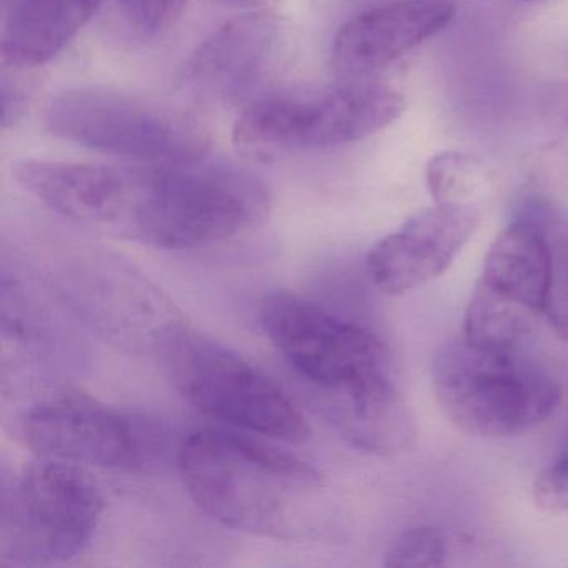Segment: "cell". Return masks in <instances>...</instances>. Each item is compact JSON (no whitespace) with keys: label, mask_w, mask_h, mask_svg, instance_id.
I'll return each mask as SVG.
<instances>
[{"label":"cell","mask_w":568,"mask_h":568,"mask_svg":"<svg viewBox=\"0 0 568 568\" xmlns=\"http://www.w3.org/2000/svg\"><path fill=\"white\" fill-rule=\"evenodd\" d=\"M44 119L49 131L65 141L151 164H194L211 148L197 119L114 89H65L49 101Z\"/></svg>","instance_id":"obj_5"},{"label":"cell","mask_w":568,"mask_h":568,"mask_svg":"<svg viewBox=\"0 0 568 568\" xmlns=\"http://www.w3.org/2000/svg\"><path fill=\"white\" fill-rule=\"evenodd\" d=\"M557 124L561 134V142H564L568 152V95L561 99L560 104H558Z\"/></svg>","instance_id":"obj_21"},{"label":"cell","mask_w":568,"mask_h":568,"mask_svg":"<svg viewBox=\"0 0 568 568\" xmlns=\"http://www.w3.org/2000/svg\"><path fill=\"white\" fill-rule=\"evenodd\" d=\"M338 434L365 454L392 457L417 438L414 414L392 378L322 402Z\"/></svg>","instance_id":"obj_15"},{"label":"cell","mask_w":568,"mask_h":568,"mask_svg":"<svg viewBox=\"0 0 568 568\" xmlns=\"http://www.w3.org/2000/svg\"><path fill=\"white\" fill-rule=\"evenodd\" d=\"M158 344L179 394L202 414L287 444L311 437L284 388L231 348L181 325L164 328Z\"/></svg>","instance_id":"obj_4"},{"label":"cell","mask_w":568,"mask_h":568,"mask_svg":"<svg viewBox=\"0 0 568 568\" xmlns=\"http://www.w3.org/2000/svg\"><path fill=\"white\" fill-rule=\"evenodd\" d=\"M448 541L438 528L412 527L402 531L384 555L385 567L434 568L447 564Z\"/></svg>","instance_id":"obj_18"},{"label":"cell","mask_w":568,"mask_h":568,"mask_svg":"<svg viewBox=\"0 0 568 568\" xmlns=\"http://www.w3.org/2000/svg\"><path fill=\"white\" fill-rule=\"evenodd\" d=\"M148 169L89 162L22 161L18 184L51 211L75 222L125 231Z\"/></svg>","instance_id":"obj_12"},{"label":"cell","mask_w":568,"mask_h":568,"mask_svg":"<svg viewBox=\"0 0 568 568\" xmlns=\"http://www.w3.org/2000/svg\"><path fill=\"white\" fill-rule=\"evenodd\" d=\"M478 221L474 204H435L417 212L368 252L372 284L394 297L424 287L454 264Z\"/></svg>","instance_id":"obj_11"},{"label":"cell","mask_w":568,"mask_h":568,"mask_svg":"<svg viewBox=\"0 0 568 568\" xmlns=\"http://www.w3.org/2000/svg\"><path fill=\"white\" fill-rule=\"evenodd\" d=\"M554 252L537 219L511 222L491 242L465 308L464 338L495 351L520 352L550 315Z\"/></svg>","instance_id":"obj_7"},{"label":"cell","mask_w":568,"mask_h":568,"mask_svg":"<svg viewBox=\"0 0 568 568\" xmlns=\"http://www.w3.org/2000/svg\"><path fill=\"white\" fill-rule=\"evenodd\" d=\"M104 0H19L2 36V58L32 69L58 58L94 18Z\"/></svg>","instance_id":"obj_16"},{"label":"cell","mask_w":568,"mask_h":568,"mask_svg":"<svg viewBox=\"0 0 568 568\" xmlns=\"http://www.w3.org/2000/svg\"><path fill=\"white\" fill-rule=\"evenodd\" d=\"M221 2L231 6H257L267 2V0H221Z\"/></svg>","instance_id":"obj_22"},{"label":"cell","mask_w":568,"mask_h":568,"mask_svg":"<svg viewBox=\"0 0 568 568\" xmlns=\"http://www.w3.org/2000/svg\"><path fill=\"white\" fill-rule=\"evenodd\" d=\"M267 185L251 172L201 162L148 168L125 231L169 251L207 247L264 221Z\"/></svg>","instance_id":"obj_2"},{"label":"cell","mask_w":568,"mask_h":568,"mask_svg":"<svg viewBox=\"0 0 568 568\" xmlns=\"http://www.w3.org/2000/svg\"><path fill=\"white\" fill-rule=\"evenodd\" d=\"M524 2H540V0H524Z\"/></svg>","instance_id":"obj_23"},{"label":"cell","mask_w":568,"mask_h":568,"mask_svg":"<svg viewBox=\"0 0 568 568\" xmlns=\"http://www.w3.org/2000/svg\"><path fill=\"white\" fill-rule=\"evenodd\" d=\"M22 440L42 458L82 467L134 470L162 447L159 428L139 415L81 397L32 405L19 422Z\"/></svg>","instance_id":"obj_10"},{"label":"cell","mask_w":568,"mask_h":568,"mask_svg":"<svg viewBox=\"0 0 568 568\" xmlns=\"http://www.w3.org/2000/svg\"><path fill=\"white\" fill-rule=\"evenodd\" d=\"M404 111L405 99L394 89L348 81L317 94L252 102L235 122L234 139L247 148H337L377 134Z\"/></svg>","instance_id":"obj_9"},{"label":"cell","mask_w":568,"mask_h":568,"mask_svg":"<svg viewBox=\"0 0 568 568\" xmlns=\"http://www.w3.org/2000/svg\"><path fill=\"white\" fill-rule=\"evenodd\" d=\"M185 2L187 0H122V6L141 31L155 34L178 21Z\"/></svg>","instance_id":"obj_20"},{"label":"cell","mask_w":568,"mask_h":568,"mask_svg":"<svg viewBox=\"0 0 568 568\" xmlns=\"http://www.w3.org/2000/svg\"><path fill=\"white\" fill-rule=\"evenodd\" d=\"M457 9V0H392L355 16L335 36V71L347 81H368L444 31Z\"/></svg>","instance_id":"obj_13"},{"label":"cell","mask_w":568,"mask_h":568,"mask_svg":"<svg viewBox=\"0 0 568 568\" xmlns=\"http://www.w3.org/2000/svg\"><path fill=\"white\" fill-rule=\"evenodd\" d=\"M261 321L272 345L321 402L392 377L382 341L311 298L274 292L262 302Z\"/></svg>","instance_id":"obj_8"},{"label":"cell","mask_w":568,"mask_h":568,"mask_svg":"<svg viewBox=\"0 0 568 568\" xmlns=\"http://www.w3.org/2000/svg\"><path fill=\"white\" fill-rule=\"evenodd\" d=\"M428 192L435 204H471L487 191V171L474 155L440 152L427 164Z\"/></svg>","instance_id":"obj_17"},{"label":"cell","mask_w":568,"mask_h":568,"mask_svg":"<svg viewBox=\"0 0 568 568\" xmlns=\"http://www.w3.org/2000/svg\"><path fill=\"white\" fill-rule=\"evenodd\" d=\"M285 29L271 14H245L215 29L189 59L185 82L217 101H239L261 88L281 62Z\"/></svg>","instance_id":"obj_14"},{"label":"cell","mask_w":568,"mask_h":568,"mask_svg":"<svg viewBox=\"0 0 568 568\" xmlns=\"http://www.w3.org/2000/svg\"><path fill=\"white\" fill-rule=\"evenodd\" d=\"M102 514L104 495L85 467L42 458L6 491L0 520L2 564H64L88 547Z\"/></svg>","instance_id":"obj_6"},{"label":"cell","mask_w":568,"mask_h":568,"mask_svg":"<svg viewBox=\"0 0 568 568\" xmlns=\"http://www.w3.org/2000/svg\"><path fill=\"white\" fill-rule=\"evenodd\" d=\"M531 495L545 514L568 518V452L538 471Z\"/></svg>","instance_id":"obj_19"},{"label":"cell","mask_w":568,"mask_h":568,"mask_svg":"<svg viewBox=\"0 0 568 568\" xmlns=\"http://www.w3.org/2000/svg\"><path fill=\"white\" fill-rule=\"evenodd\" d=\"M179 470L194 504L219 524L258 537L314 535L321 471L291 452L224 428L182 440Z\"/></svg>","instance_id":"obj_1"},{"label":"cell","mask_w":568,"mask_h":568,"mask_svg":"<svg viewBox=\"0 0 568 568\" xmlns=\"http://www.w3.org/2000/svg\"><path fill=\"white\" fill-rule=\"evenodd\" d=\"M430 377L445 417L474 437H517L548 420L561 402L557 382L520 352L480 347L464 337L435 354Z\"/></svg>","instance_id":"obj_3"}]
</instances>
